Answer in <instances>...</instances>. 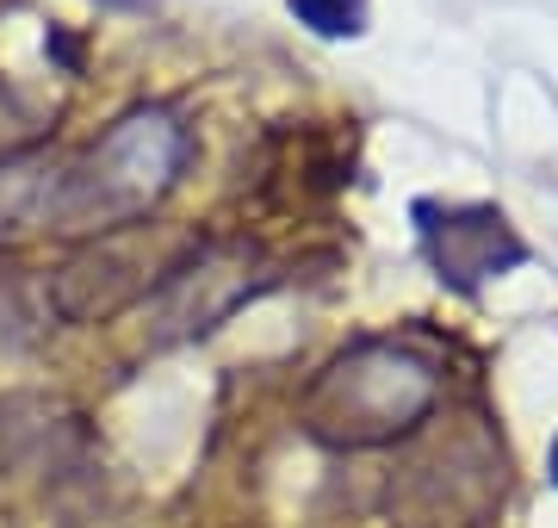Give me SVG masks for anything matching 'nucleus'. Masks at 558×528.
<instances>
[{
    "label": "nucleus",
    "instance_id": "f257e3e1",
    "mask_svg": "<svg viewBox=\"0 0 558 528\" xmlns=\"http://www.w3.org/2000/svg\"><path fill=\"white\" fill-rule=\"evenodd\" d=\"M193 163V124L168 100H137L106 124L94 143H81L50 168L38 230L57 243H100L119 230H137Z\"/></svg>",
    "mask_w": 558,
    "mask_h": 528
},
{
    "label": "nucleus",
    "instance_id": "f03ea898",
    "mask_svg": "<svg viewBox=\"0 0 558 528\" xmlns=\"http://www.w3.org/2000/svg\"><path fill=\"white\" fill-rule=\"evenodd\" d=\"M447 392V361L416 336H360L311 373L299 429L329 454H373L410 442Z\"/></svg>",
    "mask_w": 558,
    "mask_h": 528
},
{
    "label": "nucleus",
    "instance_id": "7ed1b4c3",
    "mask_svg": "<svg viewBox=\"0 0 558 528\" xmlns=\"http://www.w3.org/2000/svg\"><path fill=\"white\" fill-rule=\"evenodd\" d=\"M509 497V454L484 410L447 417L410 435L385 479V523L391 528H490Z\"/></svg>",
    "mask_w": 558,
    "mask_h": 528
},
{
    "label": "nucleus",
    "instance_id": "20e7f679",
    "mask_svg": "<svg viewBox=\"0 0 558 528\" xmlns=\"http://www.w3.org/2000/svg\"><path fill=\"white\" fill-rule=\"evenodd\" d=\"M199 243V230H149V224L81 243L62 267L44 274V311L62 324H112L124 311L149 305V292Z\"/></svg>",
    "mask_w": 558,
    "mask_h": 528
},
{
    "label": "nucleus",
    "instance_id": "39448f33",
    "mask_svg": "<svg viewBox=\"0 0 558 528\" xmlns=\"http://www.w3.org/2000/svg\"><path fill=\"white\" fill-rule=\"evenodd\" d=\"M267 286H274V274H267V255H260L255 243H242V237L211 243V237H205V243L149 292V305H143V317L156 324L149 343L161 348V343L205 336V329H218L230 311H242L255 292H267Z\"/></svg>",
    "mask_w": 558,
    "mask_h": 528
},
{
    "label": "nucleus",
    "instance_id": "423d86ee",
    "mask_svg": "<svg viewBox=\"0 0 558 528\" xmlns=\"http://www.w3.org/2000/svg\"><path fill=\"white\" fill-rule=\"evenodd\" d=\"M416 230L422 249H428V267H435L440 286L453 292H478L497 274L527 262V243L515 237V224L502 218L497 205H440L422 200L416 205Z\"/></svg>",
    "mask_w": 558,
    "mask_h": 528
},
{
    "label": "nucleus",
    "instance_id": "0eeeda50",
    "mask_svg": "<svg viewBox=\"0 0 558 528\" xmlns=\"http://www.w3.org/2000/svg\"><path fill=\"white\" fill-rule=\"evenodd\" d=\"M50 168H57V149L50 143H25V149H7L0 156V237L38 230L44 193H50Z\"/></svg>",
    "mask_w": 558,
    "mask_h": 528
},
{
    "label": "nucleus",
    "instance_id": "6e6552de",
    "mask_svg": "<svg viewBox=\"0 0 558 528\" xmlns=\"http://www.w3.org/2000/svg\"><path fill=\"white\" fill-rule=\"evenodd\" d=\"M292 20L311 25L317 38H360L366 32V0H292Z\"/></svg>",
    "mask_w": 558,
    "mask_h": 528
},
{
    "label": "nucleus",
    "instance_id": "1a4fd4ad",
    "mask_svg": "<svg viewBox=\"0 0 558 528\" xmlns=\"http://www.w3.org/2000/svg\"><path fill=\"white\" fill-rule=\"evenodd\" d=\"M546 472H553V485H558V435H553V454H546Z\"/></svg>",
    "mask_w": 558,
    "mask_h": 528
}]
</instances>
